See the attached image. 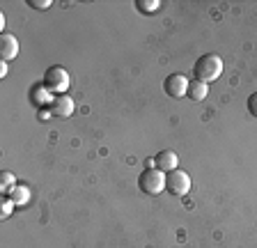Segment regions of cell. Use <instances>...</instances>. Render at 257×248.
<instances>
[{"label":"cell","instance_id":"6da1fadb","mask_svg":"<svg viewBox=\"0 0 257 248\" xmlns=\"http://www.w3.org/2000/svg\"><path fill=\"white\" fill-rule=\"evenodd\" d=\"M223 74V58L216 53H204L195 60V65H193V76H195V81L200 83H214L220 78Z\"/></svg>","mask_w":257,"mask_h":248},{"label":"cell","instance_id":"7a4b0ae2","mask_svg":"<svg viewBox=\"0 0 257 248\" xmlns=\"http://www.w3.org/2000/svg\"><path fill=\"white\" fill-rule=\"evenodd\" d=\"M138 189L147 195H159L166 191V173H161L159 168L147 166L138 175Z\"/></svg>","mask_w":257,"mask_h":248},{"label":"cell","instance_id":"3957f363","mask_svg":"<svg viewBox=\"0 0 257 248\" xmlns=\"http://www.w3.org/2000/svg\"><path fill=\"white\" fill-rule=\"evenodd\" d=\"M42 85L46 87L51 94L60 97V94H64V92L69 90V74H67V69H64V67H60V65L48 67V69L44 71Z\"/></svg>","mask_w":257,"mask_h":248},{"label":"cell","instance_id":"277c9868","mask_svg":"<svg viewBox=\"0 0 257 248\" xmlns=\"http://www.w3.org/2000/svg\"><path fill=\"white\" fill-rule=\"evenodd\" d=\"M166 191L170 195H186L191 191V175L179 168L166 173Z\"/></svg>","mask_w":257,"mask_h":248},{"label":"cell","instance_id":"5b68a950","mask_svg":"<svg viewBox=\"0 0 257 248\" xmlns=\"http://www.w3.org/2000/svg\"><path fill=\"white\" fill-rule=\"evenodd\" d=\"M188 78L186 76H182V74H170L163 81V92H166L168 97H172V99H182V97H186V92H188Z\"/></svg>","mask_w":257,"mask_h":248},{"label":"cell","instance_id":"8992f818","mask_svg":"<svg viewBox=\"0 0 257 248\" xmlns=\"http://www.w3.org/2000/svg\"><path fill=\"white\" fill-rule=\"evenodd\" d=\"M74 99L67 97V94H60V97H53V101H51V106H48V113H51V117H60V119H67L74 115Z\"/></svg>","mask_w":257,"mask_h":248},{"label":"cell","instance_id":"52a82bcc","mask_svg":"<svg viewBox=\"0 0 257 248\" xmlns=\"http://www.w3.org/2000/svg\"><path fill=\"white\" fill-rule=\"evenodd\" d=\"M19 55V39L10 33L0 35V60L7 62V60H14Z\"/></svg>","mask_w":257,"mask_h":248},{"label":"cell","instance_id":"ba28073f","mask_svg":"<svg viewBox=\"0 0 257 248\" xmlns=\"http://www.w3.org/2000/svg\"><path fill=\"white\" fill-rule=\"evenodd\" d=\"M177 161H179V157H177L172 150H163L159 152L154 157V168H159L161 173H170V170H175L177 168Z\"/></svg>","mask_w":257,"mask_h":248},{"label":"cell","instance_id":"9c48e42d","mask_svg":"<svg viewBox=\"0 0 257 248\" xmlns=\"http://www.w3.org/2000/svg\"><path fill=\"white\" fill-rule=\"evenodd\" d=\"M209 94V85L207 83H200V81H191L188 83V92L186 97L191 99V101H204Z\"/></svg>","mask_w":257,"mask_h":248},{"label":"cell","instance_id":"30bf717a","mask_svg":"<svg viewBox=\"0 0 257 248\" xmlns=\"http://www.w3.org/2000/svg\"><path fill=\"white\" fill-rule=\"evenodd\" d=\"M7 198H10L16 207H19V205H26L28 200H30V189H28V186H19V184H16L14 189L10 191V195H7Z\"/></svg>","mask_w":257,"mask_h":248},{"label":"cell","instance_id":"8fae6325","mask_svg":"<svg viewBox=\"0 0 257 248\" xmlns=\"http://www.w3.org/2000/svg\"><path fill=\"white\" fill-rule=\"evenodd\" d=\"M16 186V177L14 173H10V170H3V175H0V191L5 195H10V191Z\"/></svg>","mask_w":257,"mask_h":248},{"label":"cell","instance_id":"7c38bea8","mask_svg":"<svg viewBox=\"0 0 257 248\" xmlns=\"http://www.w3.org/2000/svg\"><path fill=\"white\" fill-rule=\"evenodd\" d=\"M159 7H161L159 0H136V10L140 14H154Z\"/></svg>","mask_w":257,"mask_h":248},{"label":"cell","instance_id":"4fadbf2b","mask_svg":"<svg viewBox=\"0 0 257 248\" xmlns=\"http://www.w3.org/2000/svg\"><path fill=\"white\" fill-rule=\"evenodd\" d=\"M14 202H12L10 198H5V202H3V207H0V216H3V218H7V216L12 214V209H14Z\"/></svg>","mask_w":257,"mask_h":248},{"label":"cell","instance_id":"5bb4252c","mask_svg":"<svg viewBox=\"0 0 257 248\" xmlns=\"http://www.w3.org/2000/svg\"><path fill=\"white\" fill-rule=\"evenodd\" d=\"M28 5L35 7V10H48L53 3H51V0H28Z\"/></svg>","mask_w":257,"mask_h":248},{"label":"cell","instance_id":"9a60e30c","mask_svg":"<svg viewBox=\"0 0 257 248\" xmlns=\"http://www.w3.org/2000/svg\"><path fill=\"white\" fill-rule=\"evenodd\" d=\"M248 113H250L252 117L257 119V92H255V94H250V97H248Z\"/></svg>","mask_w":257,"mask_h":248},{"label":"cell","instance_id":"2e32d148","mask_svg":"<svg viewBox=\"0 0 257 248\" xmlns=\"http://www.w3.org/2000/svg\"><path fill=\"white\" fill-rule=\"evenodd\" d=\"M7 74V65L5 62H0V76H5Z\"/></svg>","mask_w":257,"mask_h":248}]
</instances>
